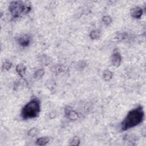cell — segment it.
<instances>
[{"label":"cell","instance_id":"obj_1","mask_svg":"<svg viewBox=\"0 0 146 146\" xmlns=\"http://www.w3.org/2000/svg\"><path fill=\"white\" fill-rule=\"evenodd\" d=\"M144 117L143 107L138 106L128 112L121 123V129L124 131L137 126L143 121Z\"/></svg>","mask_w":146,"mask_h":146},{"label":"cell","instance_id":"obj_2","mask_svg":"<svg viewBox=\"0 0 146 146\" xmlns=\"http://www.w3.org/2000/svg\"><path fill=\"white\" fill-rule=\"evenodd\" d=\"M40 111V101L36 98H34L26 103L22 108L21 112V116L24 120L33 119L39 115Z\"/></svg>","mask_w":146,"mask_h":146},{"label":"cell","instance_id":"obj_3","mask_svg":"<svg viewBox=\"0 0 146 146\" xmlns=\"http://www.w3.org/2000/svg\"><path fill=\"white\" fill-rule=\"evenodd\" d=\"M31 10L30 3L21 1L11 2L9 6V10L13 18H17L23 14L29 13Z\"/></svg>","mask_w":146,"mask_h":146},{"label":"cell","instance_id":"obj_4","mask_svg":"<svg viewBox=\"0 0 146 146\" xmlns=\"http://www.w3.org/2000/svg\"><path fill=\"white\" fill-rule=\"evenodd\" d=\"M66 116L71 121H75L79 118V114L70 106H67L64 108Z\"/></svg>","mask_w":146,"mask_h":146},{"label":"cell","instance_id":"obj_5","mask_svg":"<svg viewBox=\"0 0 146 146\" xmlns=\"http://www.w3.org/2000/svg\"><path fill=\"white\" fill-rule=\"evenodd\" d=\"M111 63L112 65L116 67H119L121 62V56L117 50H114L111 55Z\"/></svg>","mask_w":146,"mask_h":146},{"label":"cell","instance_id":"obj_6","mask_svg":"<svg viewBox=\"0 0 146 146\" xmlns=\"http://www.w3.org/2000/svg\"><path fill=\"white\" fill-rule=\"evenodd\" d=\"M31 38L28 35H23L20 36L18 39V42L19 44L23 47H26L29 46Z\"/></svg>","mask_w":146,"mask_h":146},{"label":"cell","instance_id":"obj_7","mask_svg":"<svg viewBox=\"0 0 146 146\" xmlns=\"http://www.w3.org/2000/svg\"><path fill=\"white\" fill-rule=\"evenodd\" d=\"M143 9L139 6H136L132 8L131 10V15L135 19H139L143 14Z\"/></svg>","mask_w":146,"mask_h":146},{"label":"cell","instance_id":"obj_8","mask_svg":"<svg viewBox=\"0 0 146 146\" xmlns=\"http://www.w3.org/2000/svg\"><path fill=\"white\" fill-rule=\"evenodd\" d=\"M16 71L18 73V74L22 78H23L26 73V66L22 64V63H20L19 64H18L16 66Z\"/></svg>","mask_w":146,"mask_h":146},{"label":"cell","instance_id":"obj_9","mask_svg":"<svg viewBox=\"0 0 146 146\" xmlns=\"http://www.w3.org/2000/svg\"><path fill=\"white\" fill-rule=\"evenodd\" d=\"M50 141V138L48 137H41L39 138H38L35 141V144L37 145H46L48 142Z\"/></svg>","mask_w":146,"mask_h":146},{"label":"cell","instance_id":"obj_10","mask_svg":"<svg viewBox=\"0 0 146 146\" xmlns=\"http://www.w3.org/2000/svg\"><path fill=\"white\" fill-rule=\"evenodd\" d=\"M100 36V31L98 29L92 30L90 33V37L92 40H96Z\"/></svg>","mask_w":146,"mask_h":146},{"label":"cell","instance_id":"obj_11","mask_svg":"<svg viewBox=\"0 0 146 146\" xmlns=\"http://www.w3.org/2000/svg\"><path fill=\"white\" fill-rule=\"evenodd\" d=\"M113 77V72L108 70H106L103 71V78L105 81L110 80Z\"/></svg>","mask_w":146,"mask_h":146},{"label":"cell","instance_id":"obj_12","mask_svg":"<svg viewBox=\"0 0 146 146\" xmlns=\"http://www.w3.org/2000/svg\"><path fill=\"white\" fill-rule=\"evenodd\" d=\"M44 74V71L43 69H39L36 71L35 72L34 77L36 79H39L43 77Z\"/></svg>","mask_w":146,"mask_h":146},{"label":"cell","instance_id":"obj_13","mask_svg":"<svg viewBox=\"0 0 146 146\" xmlns=\"http://www.w3.org/2000/svg\"><path fill=\"white\" fill-rule=\"evenodd\" d=\"M2 67V68L5 70H9L12 67V63L9 60H6L3 62Z\"/></svg>","mask_w":146,"mask_h":146},{"label":"cell","instance_id":"obj_14","mask_svg":"<svg viewBox=\"0 0 146 146\" xmlns=\"http://www.w3.org/2000/svg\"><path fill=\"white\" fill-rule=\"evenodd\" d=\"M80 139L78 136H74L73 137V138L71 139L70 145H75V146H78L80 144Z\"/></svg>","mask_w":146,"mask_h":146},{"label":"cell","instance_id":"obj_15","mask_svg":"<svg viewBox=\"0 0 146 146\" xmlns=\"http://www.w3.org/2000/svg\"><path fill=\"white\" fill-rule=\"evenodd\" d=\"M112 18L109 15H105L102 17V22L107 25H110L112 22Z\"/></svg>","mask_w":146,"mask_h":146},{"label":"cell","instance_id":"obj_16","mask_svg":"<svg viewBox=\"0 0 146 146\" xmlns=\"http://www.w3.org/2000/svg\"><path fill=\"white\" fill-rule=\"evenodd\" d=\"M38 133V129L36 128H33L30 129L28 132V135L30 137L35 136Z\"/></svg>","mask_w":146,"mask_h":146}]
</instances>
